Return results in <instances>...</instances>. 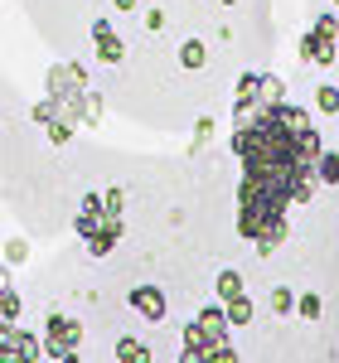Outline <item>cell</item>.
<instances>
[{
    "label": "cell",
    "instance_id": "cell-1",
    "mask_svg": "<svg viewBox=\"0 0 339 363\" xmlns=\"http://www.w3.org/2000/svg\"><path fill=\"white\" fill-rule=\"evenodd\" d=\"M320 131L306 107L277 102L257 107L238 131H233V155L243 160V184H238V233L252 242L262 257L291 238V208L311 203L320 189Z\"/></svg>",
    "mask_w": 339,
    "mask_h": 363
},
{
    "label": "cell",
    "instance_id": "cell-2",
    "mask_svg": "<svg viewBox=\"0 0 339 363\" xmlns=\"http://www.w3.org/2000/svg\"><path fill=\"white\" fill-rule=\"evenodd\" d=\"M73 233L83 238V247L92 257H112V247L121 242V218L107 213L102 194H83L78 199V213H73Z\"/></svg>",
    "mask_w": 339,
    "mask_h": 363
},
{
    "label": "cell",
    "instance_id": "cell-3",
    "mask_svg": "<svg viewBox=\"0 0 339 363\" xmlns=\"http://www.w3.org/2000/svg\"><path fill=\"white\" fill-rule=\"evenodd\" d=\"M339 54V15H315L311 29L301 34V58L315 68H330Z\"/></svg>",
    "mask_w": 339,
    "mask_h": 363
},
{
    "label": "cell",
    "instance_id": "cell-4",
    "mask_svg": "<svg viewBox=\"0 0 339 363\" xmlns=\"http://www.w3.org/2000/svg\"><path fill=\"white\" fill-rule=\"evenodd\" d=\"M44 354H49V359H68V354H83V325H78L73 315L54 310V315L44 320Z\"/></svg>",
    "mask_w": 339,
    "mask_h": 363
},
{
    "label": "cell",
    "instance_id": "cell-5",
    "mask_svg": "<svg viewBox=\"0 0 339 363\" xmlns=\"http://www.w3.org/2000/svg\"><path fill=\"white\" fill-rule=\"evenodd\" d=\"M44 335H34L25 325H0V363H39Z\"/></svg>",
    "mask_w": 339,
    "mask_h": 363
},
{
    "label": "cell",
    "instance_id": "cell-6",
    "mask_svg": "<svg viewBox=\"0 0 339 363\" xmlns=\"http://www.w3.org/2000/svg\"><path fill=\"white\" fill-rule=\"evenodd\" d=\"M87 34H92V54H97V63H121V58H126V44H121V34H116L112 15H97V20L87 25Z\"/></svg>",
    "mask_w": 339,
    "mask_h": 363
},
{
    "label": "cell",
    "instance_id": "cell-7",
    "mask_svg": "<svg viewBox=\"0 0 339 363\" xmlns=\"http://www.w3.org/2000/svg\"><path fill=\"white\" fill-rule=\"evenodd\" d=\"M126 306L136 310L141 320L160 325V320H165V310H170V301H165V291H160V286H131V291H126Z\"/></svg>",
    "mask_w": 339,
    "mask_h": 363
},
{
    "label": "cell",
    "instance_id": "cell-8",
    "mask_svg": "<svg viewBox=\"0 0 339 363\" xmlns=\"http://www.w3.org/2000/svg\"><path fill=\"white\" fill-rule=\"evenodd\" d=\"M257 107H262V73H243L238 78V92H233V121L243 126Z\"/></svg>",
    "mask_w": 339,
    "mask_h": 363
},
{
    "label": "cell",
    "instance_id": "cell-9",
    "mask_svg": "<svg viewBox=\"0 0 339 363\" xmlns=\"http://www.w3.org/2000/svg\"><path fill=\"white\" fill-rule=\"evenodd\" d=\"M179 363H238V349L233 344H213V349H184Z\"/></svg>",
    "mask_w": 339,
    "mask_h": 363
},
{
    "label": "cell",
    "instance_id": "cell-10",
    "mask_svg": "<svg viewBox=\"0 0 339 363\" xmlns=\"http://www.w3.org/2000/svg\"><path fill=\"white\" fill-rule=\"evenodd\" d=\"M116 363H150V344L136 335H121L116 339Z\"/></svg>",
    "mask_w": 339,
    "mask_h": 363
},
{
    "label": "cell",
    "instance_id": "cell-11",
    "mask_svg": "<svg viewBox=\"0 0 339 363\" xmlns=\"http://www.w3.org/2000/svg\"><path fill=\"white\" fill-rule=\"evenodd\" d=\"M223 310H228V325H233V330H238V325H252V315H257V306H252V296H248V291H243V296H233Z\"/></svg>",
    "mask_w": 339,
    "mask_h": 363
},
{
    "label": "cell",
    "instance_id": "cell-12",
    "mask_svg": "<svg viewBox=\"0 0 339 363\" xmlns=\"http://www.w3.org/2000/svg\"><path fill=\"white\" fill-rule=\"evenodd\" d=\"M204 63H209V44H204V39H184V44H179V68L194 73V68H204Z\"/></svg>",
    "mask_w": 339,
    "mask_h": 363
},
{
    "label": "cell",
    "instance_id": "cell-13",
    "mask_svg": "<svg viewBox=\"0 0 339 363\" xmlns=\"http://www.w3.org/2000/svg\"><path fill=\"white\" fill-rule=\"evenodd\" d=\"M243 291H248V286H243V272H233V267H223V272H218V301H233V296H243Z\"/></svg>",
    "mask_w": 339,
    "mask_h": 363
},
{
    "label": "cell",
    "instance_id": "cell-14",
    "mask_svg": "<svg viewBox=\"0 0 339 363\" xmlns=\"http://www.w3.org/2000/svg\"><path fill=\"white\" fill-rule=\"evenodd\" d=\"M15 320H20V291L0 286V325H15Z\"/></svg>",
    "mask_w": 339,
    "mask_h": 363
},
{
    "label": "cell",
    "instance_id": "cell-15",
    "mask_svg": "<svg viewBox=\"0 0 339 363\" xmlns=\"http://www.w3.org/2000/svg\"><path fill=\"white\" fill-rule=\"evenodd\" d=\"M296 315H301L306 325H315V320L325 315V301H320L315 291H306V296H296Z\"/></svg>",
    "mask_w": 339,
    "mask_h": 363
},
{
    "label": "cell",
    "instance_id": "cell-16",
    "mask_svg": "<svg viewBox=\"0 0 339 363\" xmlns=\"http://www.w3.org/2000/svg\"><path fill=\"white\" fill-rule=\"evenodd\" d=\"M277 102H286V83L277 73H262V107H277Z\"/></svg>",
    "mask_w": 339,
    "mask_h": 363
},
{
    "label": "cell",
    "instance_id": "cell-17",
    "mask_svg": "<svg viewBox=\"0 0 339 363\" xmlns=\"http://www.w3.org/2000/svg\"><path fill=\"white\" fill-rule=\"evenodd\" d=\"M267 301H272L277 315H296V291H291V286H272V296H267Z\"/></svg>",
    "mask_w": 339,
    "mask_h": 363
},
{
    "label": "cell",
    "instance_id": "cell-18",
    "mask_svg": "<svg viewBox=\"0 0 339 363\" xmlns=\"http://www.w3.org/2000/svg\"><path fill=\"white\" fill-rule=\"evenodd\" d=\"M315 107H320L325 116H339V87H335V83L315 87Z\"/></svg>",
    "mask_w": 339,
    "mask_h": 363
},
{
    "label": "cell",
    "instance_id": "cell-19",
    "mask_svg": "<svg viewBox=\"0 0 339 363\" xmlns=\"http://www.w3.org/2000/svg\"><path fill=\"white\" fill-rule=\"evenodd\" d=\"M320 184H339V150H320Z\"/></svg>",
    "mask_w": 339,
    "mask_h": 363
},
{
    "label": "cell",
    "instance_id": "cell-20",
    "mask_svg": "<svg viewBox=\"0 0 339 363\" xmlns=\"http://www.w3.org/2000/svg\"><path fill=\"white\" fill-rule=\"evenodd\" d=\"M29 262V242L25 238H10V242H5V267H25Z\"/></svg>",
    "mask_w": 339,
    "mask_h": 363
},
{
    "label": "cell",
    "instance_id": "cell-21",
    "mask_svg": "<svg viewBox=\"0 0 339 363\" xmlns=\"http://www.w3.org/2000/svg\"><path fill=\"white\" fill-rule=\"evenodd\" d=\"M102 203H107V213H116V218H121V213H126V189H121V184L102 189Z\"/></svg>",
    "mask_w": 339,
    "mask_h": 363
},
{
    "label": "cell",
    "instance_id": "cell-22",
    "mask_svg": "<svg viewBox=\"0 0 339 363\" xmlns=\"http://www.w3.org/2000/svg\"><path fill=\"white\" fill-rule=\"evenodd\" d=\"M209 136H213V116H199L194 121V145H209Z\"/></svg>",
    "mask_w": 339,
    "mask_h": 363
},
{
    "label": "cell",
    "instance_id": "cell-23",
    "mask_svg": "<svg viewBox=\"0 0 339 363\" xmlns=\"http://www.w3.org/2000/svg\"><path fill=\"white\" fill-rule=\"evenodd\" d=\"M141 20H145V29H150V34H160V29H165V10H145Z\"/></svg>",
    "mask_w": 339,
    "mask_h": 363
},
{
    "label": "cell",
    "instance_id": "cell-24",
    "mask_svg": "<svg viewBox=\"0 0 339 363\" xmlns=\"http://www.w3.org/2000/svg\"><path fill=\"white\" fill-rule=\"evenodd\" d=\"M136 5H141V0H112V10H116V15H131Z\"/></svg>",
    "mask_w": 339,
    "mask_h": 363
},
{
    "label": "cell",
    "instance_id": "cell-25",
    "mask_svg": "<svg viewBox=\"0 0 339 363\" xmlns=\"http://www.w3.org/2000/svg\"><path fill=\"white\" fill-rule=\"evenodd\" d=\"M0 286H10V272H5V267H0Z\"/></svg>",
    "mask_w": 339,
    "mask_h": 363
},
{
    "label": "cell",
    "instance_id": "cell-26",
    "mask_svg": "<svg viewBox=\"0 0 339 363\" xmlns=\"http://www.w3.org/2000/svg\"><path fill=\"white\" fill-rule=\"evenodd\" d=\"M58 363H83V359H78V354H68V359H58Z\"/></svg>",
    "mask_w": 339,
    "mask_h": 363
},
{
    "label": "cell",
    "instance_id": "cell-27",
    "mask_svg": "<svg viewBox=\"0 0 339 363\" xmlns=\"http://www.w3.org/2000/svg\"><path fill=\"white\" fill-rule=\"evenodd\" d=\"M218 5H238V0H218Z\"/></svg>",
    "mask_w": 339,
    "mask_h": 363
},
{
    "label": "cell",
    "instance_id": "cell-28",
    "mask_svg": "<svg viewBox=\"0 0 339 363\" xmlns=\"http://www.w3.org/2000/svg\"><path fill=\"white\" fill-rule=\"evenodd\" d=\"M335 5H339V0H335Z\"/></svg>",
    "mask_w": 339,
    "mask_h": 363
}]
</instances>
